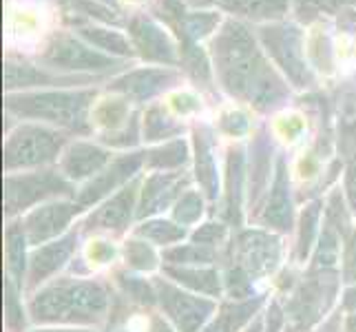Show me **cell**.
Returning <instances> with one entry per match:
<instances>
[{
    "label": "cell",
    "mask_w": 356,
    "mask_h": 332,
    "mask_svg": "<svg viewBox=\"0 0 356 332\" xmlns=\"http://www.w3.org/2000/svg\"><path fill=\"white\" fill-rule=\"evenodd\" d=\"M140 180H131L124 189L113 193L106 202H102L95 211L82 221L84 232H122L127 230L133 213H138V195Z\"/></svg>",
    "instance_id": "12"
},
{
    "label": "cell",
    "mask_w": 356,
    "mask_h": 332,
    "mask_svg": "<svg viewBox=\"0 0 356 332\" xmlns=\"http://www.w3.org/2000/svg\"><path fill=\"white\" fill-rule=\"evenodd\" d=\"M175 100H184V102H193V100H197V97H193V95H188V93H181V95H175ZM177 109L181 111V116L184 113H188V111H197L200 109V104H177Z\"/></svg>",
    "instance_id": "48"
},
{
    "label": "cell",
    "mask_w": 356,
    "mask_h": 332,
    "mask_svg": "<svg viewBox=\"0 0 356 332\" xmlns=\"http://www.w3.org/2000/svg\"><path fill=\"white\" fill-rule=\"evenodd\" d=\"M222 87L257 111H273L288 100V84L273 69L254 35L237 20H226L211 42Z\"/></svg>",
    "instance_id": "1"
},
{
    "label": "cell",
    "mask_w": 356,
    "mask_h": 332,
    "mask_svg": "<svg viewBox=\"0 0 356 332\" xmlns=\"http://www.w3.org/2000/svg\"><path fill=\"white\" fill-rule=\"evenodd\" d=\"M259 221L268 230H279V232H288L294 224L290 175H288V166H286L284 157H277L273 191H270V195H268V202L264 206Z\"/></svg>",
    "instance_id": "18"
},
{
    "label": "cell",
    "mask_w": 356,
    "mask_h": 332,
    "mask_svg": "<svg viewBox=\"0 0 356 332\" xmlns=\"http://www.w3.org/2000/svg\"><path fill=\"white\" fill-rule=\"evenodd\" d=\"M195 177H197L206 200H217L219 195V173L215 162L213 133L208 127L195 129Z\"/></svg>",
    "instance_id": "20"
},
{
    "label": "cell",
    "mask_w": 356,
    "mask_h": 332,
    "mask_svg": "<svg viewBox=\"0 0 356 332\" xmlns=\"http://www.w3.org/2000/svg\"><path fill=\"white\" fill-rule=\"evenodd\" d=\"M318 224H321V202H310L301 211L299 217V237H297V262L308 260L310 251L318 235Z\"/></svg>",
    "instance_id": "32"
},
{
    "label": "cell",
    "mask_w": 356,
    "mask_h": 332,
    "mask_svg": "<svg viewBox=\"0 0 356 332\" xmlns=\"http://www.w3.org/2000/svg\"><path fill=\"white\" fill-rule=\"evenodd\" d=\"M111 153L108 149L93 142H73L67 146L60 159V173H63L71 184L73 182H89L100 171L111 164Z\"/></svg>",
    "instance_id": "17"
},
{
    "label": "cell",
    "mask_w": 356,
    "mask_h": 332,
    "mask_svg": "<svg viewBox=\"0 0 356 332\" xmlns=\"http://www.w3.org/2000/svg\"><path fill=\"white\" fill-rule=\"evenodd\" d=\"M5 313H7V328L11 332H20L24 328V310L22 303L18 301V292L14 281H7V303H5Z\"/></svg>",
    "instance_id": "38"
},
{
    "label": "cell",
    "mask_w": 356,
    "mask_h": 332,
    "mask_svg": "<svg viewBox=\"0 0 356 332\" xmlns=\"http://www.w3.org/2000/svg\"><path fill=\"white\" fill-rule=\"evenodd\" d=\"M89 260L97 266H104V264H111L115 260V255H118V248L111 244V242H106V239H95L89 244Z\"/></svg>",
    "instance_id": "43"
},
{
    "label": "cell",
    "mask_w": 356,
    "mask_h": 332,
    "mask_svg": "<svg viewBox=\"0 0 356 332\" xmlns=\"http://www.w3.org/2000/svg\"><path fill=\"white\" fill-rule=\"evenodd\" d=\"M78 246V232H67L54 242H47L42 246H35V251L29 255L27 268V288H38L47 284L60 268L71 260Z\"/></svg>",
    "instance_id": "14"
},
{
    "label": "cell",
    "mask_w": 356,
    "mask_h": 332,
    "mask_svg": "<svg viewBox=\"0 0 356 332\" xmlns=\"http://www.w3.org/2000/svg\"><path fill=\"white\" fill-rule=\"evenodd\" d=\"M7 242V268L11 281L22 288V279H27V268H29V257H27V232H24L22 221H11L5 232Z\"/></svg>",
    "instance_id": "26"
},
{
    "label": "cell",
    "mask_w": 356,
    "mask_h": 332,
    "mask_svg": "<svg viewBox=\"0 0 356 332\" xmlns=\"http://www.w3.org/2000/svg\"><path fill=\"white\" fill-rule=\"evenodd\" d=\"M49 69H69V71H97L106 73L120 67L118 60L104 56L100 49H91L69 33H56L40 56Z\"/></svg>",
    "instance_id": "9"
},
{
    "label": "cell",
    "mask_w": 356,
    "mask_h": 332,
    "mask_svg": "<svg viewBox=\"0 0 356 332\" xmlns=\"http://www.w3.org/2000/svg\"><path fill=\"white\" fill-rule=\"evenodd\" d=\"M146 162V153H127L115 157L111 164L104 171H100L95 177L89 182H84V187L78 191V195L73 198L78 211H87L89 206L100 204L104 198H108L111 193H118L120 189H124L131 180H135L138 171Z\"/></svg>",
    "instance_id": "11"
},
{
    "label": "cell",
    "mask_w": 356,
    "mask_h": 332,
    "mask_svg": "<svg viewBox=\"0 0 356 332\" xmlns=\"http://www.w3.org/2000/svg\"><path fill=\"white\" fill-rule=\"evenodd\" d=\"M124 260L133 270H138V273H151V270H155L159 264V257L153 248V244L142 237H133L127 242Z\"/></svg>",
    "instance_id": "35"
},
{
    "label": "cell",
    "mask_w": 356,
    "mask_h": 332,
    "mask_svg": "<svg viewBox=\"0 0 356 332\" xmlns=\"http://www.w3.org/2000/svg\"><path fill=\"white\" fill-rule=\"evenodd\" d=\"M217 5L235 16L264 22L284 18L290 7V0H217Z\"/></svg>",
    "instance_id": "27"
},
{
    "label": "cell",
    "mask_w": 356,
    "mask_h": 332,
    "mask_svg": "<svg viewBox=\"0 0 356 332\" xmlns=\"http://www.w3.org/2000/svg\"><path fill=\"white\" fill-rule=\"evenodd\" d=\"M179 82V73L175 69H155V67H149V69H138V71H129L124 76L115 78L111 84H108V89L124 95L127 100H138V102H144V100H151V97L164 93L166 89L175 87Z\"/></svg>",
    "instance_id": "16"
},
{
    "label": "cell",
    "mask_w": 356,
    "mask_h": 332,
    "mask_svg": "<svg viewBox=\"0 0 356 332\" xmlns=\"http://www.w3.org/2000/svg\"><path fill=\"white\" fill-rule=\"evenodd\" d=\"M337 127H339V151L356 162V87L343 89L337 100Z\"/></svg>",
    "instance_id": "23"
},
{
    "label": "cell",
    "mask_w": 356,
    "mask_h": 332,
    "mask_svg": "<svg viewBox=\"0 0 356 332\" xmlns=\"http://www.w3.org/2000/svg\"><path fill=\"white\" fill-rule=\"evenodd\" d=\"M259 38L266 45V52L288 76L292 87H312L314 76L305 60V40L297 24H264L259 29Z\"/></svg>",
    "instance_id": "7"
},
{
    "label": "cell",
    "mask_w": 356,
    "mask_h": 332,
    "mask_svg": "<svg viewBox=\"0 0 356 332\" xmlns=\"http://www.w3.org/2000/svg\"><path fill=\"white\" fill-rule=\"evenodd\" d=\"M142 125H144V140H149V142L170 140L184 131L181 122H177L162 104H153L146 111Z\"/></svg>",
    "instance_id": "30"
},
{
    "label": "cell",
    "mask_w": 356,
    "mask_h": 332,
    "mask_svg": "<svg viewBox=\"0 0 356 332\" xmlns=\"http://www.w3.org/2000/svg\"><path fill=\"white\" fill-rule=\"evenodd\" d=\"M131 38L133 45L140 49V54L149 60H155V63H175V47L170 42V38L166 35V31L162 27L149 18H133L131 20Z\"/></svg>",
    "instance_id": "19"
},
{
    "label": "cell",
    "mask_w": 356,
    "mask_h": 332,
    "mask_svg": "<svg viewBox=\"0 0 356 332\" xmlns=\"http://www.w3.org/2000/svg\"><path fill=\"white\" fill-rule=\"evenodd\" d=\"M118 284H120L122 294H124L127 299H131L133 303H140V306H153V303L157 301L155 286H153V284H149V281L142 279V277L120 273V275H118Z\"/></svg>",
    "instance_id": "37"
},
{
    "label": "cell",
    "mask_w": 356,
    "mask_h": 332,
    "mask_svg": "<svg viewBox=\"0 0 356 332\" xmlns=\"http://www.w3.org/2000/svg\"><path fill=\"white\" fill-rule=\"evenodd\" d=\"M89 78H71V76H56V73H44L38 71V67L29 65H14L7 63V87H69V84H87Z\"/></svg>",
    "instance_id": "24"
},
{
    "label": "cell",
    "mask_w": 356,
    "mask_h": 332,
    "mask_svg": "<svg viewBox=\"0 0 356 332\" xmlns=\"http://www.w3.org/2000/svg\"><path fill=\"white\" fill-rule=\"evenodd\" d=\"M264 306V297L230 299L217 308V315L206 324L202 332H239L248 326Z\"/></svg>",
    "instance_id": "21"
},
{
    "label": "cell",
    "mask_w": 356,
    "mask_h": 332,
    "mask_svg": "<svg viewBox=\"0 0 356 332\" xmlns=\"http://www.w3.org/2000/svg\"><path fill=\"white\" fill-rule=\"evenodd\" d=\"M281 133H284V138L294 142L299 138V135L305 131V122L299 118V116H288V118H281Z\"/></svg>",
    "instance_id": "45"
},
{
    "label": "cell",
    "mask_w": 356,
    "mask_h": 332,
    "mask_svg": "<svg viewBox=\"0 0 356 332\" xmlns=\"http://www.w3.org/2000/svg\"><path fill=\"white\" fill-rule=\"evenodd\" d=\"M93 89L78 91H38V93H9L7 111L22 120L49 122L54 127H63L76 133L91 131V109Z\"/></svg>",
    "instance_id": "3"
},
{
    "label": "cell",
    "mask_w": 356,
    "mask_h": 332,
    "mask_svg": "<svg viewBox=\"0 0 356 332\" xmlns=\"http://www.w3.org/2000/svg\"><path fill=\"white\" fill-rule=\"evenodd\" d=\"M111 294L100 281L56 279L29 299V317L35 324L97 326L108 317Z\"/></svg>",
    "instance_id": "2"
},
{
    "label": "cell",
    "mask_w": 356,
    "mask_h": 332,
    "mask_svg": "<svg viewBox=\"0 0 356 332\" xmlns=\"http://www.w3.org/2000/svg\"><path fill=\"white\" fill-rule=\"evenodd\" d=\"M149 332H177V330L170 326L164 317H153L149 324Z\"/></svg>",
    "instance_id": "47"
},
{
    "label": "cell",
    "mask_w": 356,
    "mask_h": 332,
    "mask_svg": "<svg viewBox=\"0 0 356 332\" xmlns=\"http://www.w3.org/2000/svg\"><path fill=\"white\" fill-rule=\"evenodd\" d=\"M343 332H356V313H350L346 319V326H343Z\"/></svg>",
    "instance_id": "51"
},
{
    "label": "cell",
    "mask_w": 356,
    "mask_h": 332,
    "mask_svg": "<svg viewBox=\"0 0 356 332\" xmlns=\"http://www.w3.org/2000/svg\"><path fill=\"white\" fill-rule=\"evenodd\" d=\"M106 332H142V330H140L138 326H135L133 322H129V317H127V315H120V313L115 310L113 322H111V326H108Z\"/></svg>",
    "instance_id": "46"
},
{
    "label": "cell",
    "mask_w": 356,
    "mask_h": 332,
    "mask_svg": "<svg viewBox=\"0 0 356 332\" xmlns=\"http://www.w3.org/2000/svg\"><path fill=\"white\" fill-rule=\"evenodd\" d=\"M65 135L56 129L42 125H20L7 135L5 142V168L7 173H18V171H33L42 168L63 155Z\"/></svg>",
    "instance_id": "5"
},
{
    "label": "cell",
    "mask_w": 356,
    "mask_h": 332,
    "mask_svg": "<svg viewBox=\"0 0 356 332\" xmlns=\"http://www.w3.org/2000/svg\"><path fill=\"white\" fill-rule=\"evenodd\" d=\"M232 262L252 279L268 277L281 262V242L270 230H243L232 244Z\"/></svg>",
    "instance_id": "10"
},
{
    "label": "cell",
    "mask_w": 356,
    "mask_h": 332,
    "mask_svg": "<svg viewBox=\"0 0 356 332\" xmlns=\"http://www.w3.org/2000/svg\"><path fill=\"white\" fill-rule=\"evenodd\" d=\"M157 303L175 326L177 332H202L217 310V303L211 297H200L197 292L181 290L168 279L157 277L153 281Z\"/></svg>",
    "instance_id": "8"
},
{
    "label": "cell",
    "mask_w": 356,
    "mask_h": 332,
    "mask_svg": "<svg viewBox=\"0 0 356 332\" xmlns=\"http://www.w3.org/2000/svg\"><path fill=\"white\" fill-rule=\"evenodd\" d=\"M243 151L241 149H230L228 153V164H226V215L235 226L241 224V198H243Z\"/></svg>",
    "instance_id": "25"
},
{
    "label": "cell",
    "mask_w": 356,
    "mask_h": 332,
    "mask_svg": "<svg viewBox=\"0 0 356 332\" xmlns=\"http://www.w3.org/2000/svg\"><path fill=\"white\" fill-rule=\"evenodd\" d=\"M343 193H346V200L350 211L356 213V162H350L346 168V180H343Z\"/></svg>",
    "instance_id": "44"
},
{
    "label": "cell",
    "mask_w": 356,
    "mask_h": 332,
    "mask_svg": "<svg viewBox=\"0 0 356 332\" xmlns=\"http://www.w3.org/2000/svg\"><path fill=\"white\" fill-rule=\"evenodd\" d=\"M219 127H222L224 133H228L230 138H239V135H245L250 131V120L245 113H241V111H226V113L222 116V120H219Z\"/></svg>",
    "instance_id": "41"
},
{
    "label": "cell",
    "mask_w": 356,
    "mask_h": 332,
    "mask_svg": "<svg viewBox=\"0 0 356 332\" xmlns=\"http://www.w3.org/2000/svg\"><path fill=\"white\" fill-rule=\"evenodd\" d=\"M343 281L356 284V232H352L343 246Z\"/></svg>",
    "instance_id": "42"
},
{
    "label": "cell",
    "mask_w": 356,
    "mask_h": 332,
    "mask_svg": "<svg viewBox=\"0 0 356 332\" xmlns=\"http://www.w3.org/2000/svg\"><path fill=\"white\" fill-rule=\"evenodd\" d=\"M339 290V277L334 270H312L308 279L294 288L288 301V322L292 332H305L325 317L332 308Z\"/></svg>",
    "instance_id": "6"
},
{
    "label": "cell",
    "mask_w": 356,
    "mask_h": 332,
    "mask_svg": "<svg viewBox=\"0 0 356 332\" xmlns=\"http://www.w3.org/2000/svg\"><path fill=\"white\" fill-rule=\"evenodd\" d=\"M164 262L170 266H211L217 262V248L206 244H177L164 251Z\"/></svg>",
    "instance_id": "29"
},
{
    "label": "cell",
    "mask_w": 356,
    "mask_h": 332,
    "mask_svg": "<svg viewBox=\"0 0 356 332\" xmlns=\"http://www.w3.org/2000/svg\"><path fill=\"white\" fill-rule=\"evenodd\" d=\"M188 162V144L179 140H170L157 149L146 153V166L153 171H179Z\"/></svg>",
    "instance_id": "31"
},
{
    "label": "cell",
    "mask_w": 356,
    "mask_h": 332,
    "mask_svg": "<svg viewBox=\"0 0 356 332\" xmlns=\"http://www.w3.org/2000/svg\"><path fill=\"white\" fill-rule=\"evenodd\" d=\"M84 40H89L91 45H95L100 52H108V54H120V56H131L133 49L131 45L124 40V35L120 31H106V29H97V27H80L78 29Z\"/></svg>",
    "instance_id": "34"
},
{
    "label": "cell",
    "mask_w": 356,
    "mask_h": 332,
    "mask_svg": "<svg viewBox=\"0 0 356 332\" xmlns=\"http://www.w3.org/2000/svg\"><path fill=\"white\" fill-rule=\"evenodd\" d=\"M188 235L186 226H179L177 221L170 219H146L144 224L135 228V237H142L155 246H175Z\"/></svg>",
    "instance_id": "28"
},
{
    "label": "cell",
    "mask_w": 356,
    "mask_h": 332,
    "mask_svg": "<svg viewBox=\"0 0 356 332\" xmlns=\"http://www.w3.org/2000/svg\"><path fill=\"white\" fill-rule=\"evenodd\" d=\"M76 215H80V211L73 200H54L29 211L22 226L31 246H42L47 242L58 239V235H63Z\"/></svg>",
    "instance_id": "13"
},
{
    "label": "cell",
    "mask_w": 356,
    "mask_h": 332,
    "mask_svg": "<svg viewBox=\"0 0 356 332\" xmlns=\"http://www.w3.org/2000/svg\"><path fill=\"white\" fill-rule=\"evenodd\" d=\"M297 3V11L301 18L310 20L316 14H323V11H334L343 5L352 3V0H294Z\"/></svg>",
    "instance_id": "40"
},
{
    "label": "cell",
    "mask_w": 356,
    "mask_h": 332,
    "mask_svg": "<svg viewBox=\"0 0 356 332\" xmlns=\"http://www.w3.org/2000/svg\"><path fill=\"white\" fill-rule=\"evenodd\" d=\"M31 332H93L91 328H42V330H31Z\"/></svg>",
    "instance_id": "50"
},
{
    "label": "cell",
    "mask_w": 356,
    "mask_h": 332,
    "mask_svg": "<svg viewBox=\"0 0 356 332\" xmlns=\"http://www.w3.org/2000/svg\"><path fill=\"white\" fill-rule=\"evenodd\" d=\"M191 237H193V242H197V244H206V246H213V248H217L219 244L226 242L228 226L219 224V221H208V224H204V226H200L197 230H195Z\"/></svg>",
    "instance_id": "39"
},
{
    "label": "cell",
    "mask_w": 356,
    "mask_h": 332,
    "mask_svg": "<svg viewBox=\"0 0 356 332\" xmlns=\"http://www.w3.org/2000/svg\"><path fill=\"white\" fill-rule=\"evenodd\" d=\"M58 198H76L73 184L54 168H33L22 173H7L5 177V215L35 208L38 204L54 202Z\"/></svg>",
    "instance_id": "4"
},
{
    "label": "cell",
    "mask_w": 356,
    "mask_h": 332,
    "mask_svg": "<svg viewBox=\"0 0 356 332\" xmlns=\"http://www.w3.org/2000/svg\"><path fill=\"white\" fill-rule=\"evenodd\" d=\"M245 332H266V328H261V322H257L252 328H248V330H245Z\"/></svg>",
    "instance_id": "52"
},
{
    "label": "cell",
    "mask_w": 356,
    "mask_h": 332,
    "mask_svg": "<svg viewBox=\"0 0 356 332\" xmlns=\"http://www.w3.org/2000/svg\"><path fill=\"white\" fill-rule=\"evenodd\" d=\"M343 306H346L348 310L356 313V286H352V288L346 290V297H343Z\"/></svg>",
    "instance_id": "49"
},
{
    "label": "cell",
    "mask_w": 356,
    "mask_h": 332,
    "mask_svg": "<svg viewBox=\"0 0 356 332\" xmlns=\"http://www.w3.org/2000/svg\"><path fill=\"white\" fill-rule=\"evenodd\" d=\"M164 273L177 281L181 288H188L191 292H202L206 297H219L224 290V279L211 266H164Z\"/></svg>",
    "instance_id": "22"
},
{
    "label": "cell",
    "mask_w": 356,
    "mask_h": 332,
    "mask_svg": "<svg viewBox=\"0 0 356 332\" xmlns=\"http://www.w3.org/2000/svg\"><path fill=\"white\" fill-rule=\"evenodd\" d=\"M188 184V177L179 173V171H155L146 177L142 193H140V204H138V219L151 217L159 211H164L170 204L181 198L186 191H181Z\"/></svg>",
    "instance_id": "15"
},
{
    "label": "cell",
    "mask_w": 356,
    "mask_h": 332,
    "mask_svg": "<svg viewBox=\"0 0 356 332\" xmlns=\"http://www.w3.org/2000/svg\"><path fill=\"white\" fill-rule=\"evenodd\" d=\"M202 215H204V193L186 189V193L173 206V219L179 226H193L202 219Z\"/></svg>",
    "instance_id": "36"
},
{
    "label": "cell",
    "mask_w": 356,
    "mask_h": 332,
    "mask_svg": "<svg viewBox=\"0 0 356 332\" xmlns=\"http://www.w3.org/2000/svg\"><path fill=\"white\" fill-rule=\"evenodd\" d=\"M268 151H273V146L268 149L266 140H257L254 149H252V166H250V187H248V195H250V206H257L259 202L264 187L268 184L270 177V155Z\"/></svg>",
    "instance_id": "33"
}]
</instances>
